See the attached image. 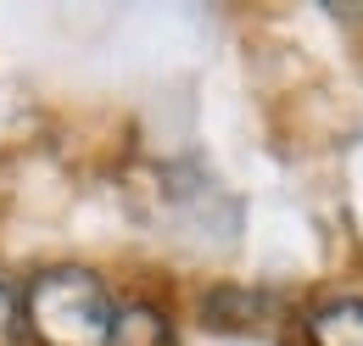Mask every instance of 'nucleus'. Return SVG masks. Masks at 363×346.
I'll return each instance as SVG.
<instances>
[{
    "label": "nucleus",
    "instance_id": "nucleus-1",
    "mask_svg": "<svg viewBox=\"0 0 363 346\" xmlns=\"http://www.w3.org/2000/svg\"><path fill=\"white\" fill-rule=\"evenodd\" d=\"M23 318L40 335V346H112V330H118V307L106 296V285L84 268L40 274L28 285Z\"/></svg>",
    "mask_w": 363,
    "mask_h": 346
},
{
    "label": "nucleus",
    "instance_id": "nucleus-3",
    "mask_svg": "<svg viewBox=\"0 0 363 346\" xmlns=\"http://www.w3.org/2000/svg\"><path fill=\"white\" fill-rule=\"evenodd\" d=\"M112 346H168V330H162V318L151 307H129V313H118Z\"/></svg>",
    "mask_w": 363,
    "mask_h": 346
},
{
    "label": "nucleus",
    "instance_id": "nucleus-4",
    "mask_svg": "<svg viewBox=\"0 0 363 346\" xmlns=\"http://www.w3.org/2000/svg\"><path fill=\"white\" fill-rule=\"evenodd\" d=\"M23 324H28V318H23V302L0 285V346H17V341H23Z\"/></svg>",
    "mask_w": 363,
    "mask_h": 346
},
{
    "label": "nucleus",
    "instance_id": "nucleus-2",
    "mask_svg": "<svg viewBox=\"0 0 363 346\" xmlns=\"http://www.w3.org/2000/svg\"><path fill=\"white\" fill-rule=\"evenodd\" d=\"M313 346H363V302H324L308 318Z\"/></svg>",
    "mask_w": 363,
    "mask_h": 346
}]
</instances>
